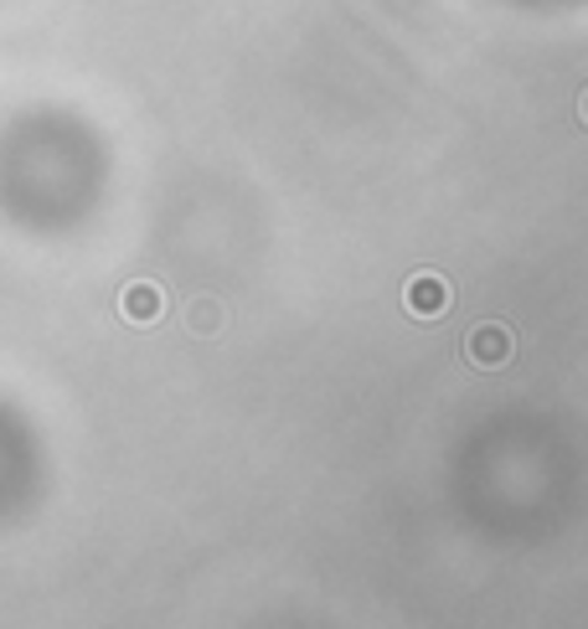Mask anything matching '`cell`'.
<instances>
[{
  "instance_id": "obj_1",
  "label": "cell",
  "mask_w": 588,
  "mask_h": 629,
  "mask_svg": "<svg viewBox=\"0 0 588 629\" xmlns=\"http://www.w3.org/2000/svg\"><path fill=\"white\" fill-rule=\"evenodd\" d=\"M516 357V330L506 320H475L465 336V361L481 372H501Z\"/></svg>"
},
{
  "instance_id": "obj_2",
  "label": "cell",
  "mask_w": 588,
  "mask_h": 629,
  "mask_svg": "<svg viewBox=\"0 0 588 629\" xmlns=\"http://www.w3.org/2000/svg\"><path fill=\"white\" fill-rule=\"evenodd\" d=\"M450 305H454V285L439 269H419L403 285V310L413 314V320H444Z\"/></svg>"
},
{
  "instance_id": "obj_3",
  "label": "cell",
  "mask_w": 588,
  "mask_h": 629,
  "mask_svg": "<svg viewBox=\"0 0 588 629\" xmlns=\"http://www.w3.org/2000/svg\"><path fill=\"white\" fill-rule=\"evenodd\" d=\"M120 314L130 320V326H155V320L166 314V289L155 285V279H135V285H124Z\"/></svg>"
},
{
  "instance_id": "obj_4",
  "label": "cell",
  "mask_w": 588,
  "mask_h": 629,
  "mask_svg": "<svg viewBox=\"0 0 588 629\" xmlns=\"http://www.w3.org/2000/svg\"><path fill=\"white\" fill-rule=\"evenodd\" d=\"M223 320H227V310H223V300H212V295L186 305V326H192V336H217Z\"/></svg>"
},
{
  "instance_id": "obj_5",
  "label": "cell",
  "mask_w": 588,
  "mask_h": 629,
  "mask_svg": "<svg viewBox=\"0 0 588 629\" xmlns=\"http://www.w3.org/2000/svg\"><path fill=\"white\" fill-rule=\"evenodd\" d=\"M578 120L588 124V89H584V99H578Z\"/></svg>"
}]
</instances>
